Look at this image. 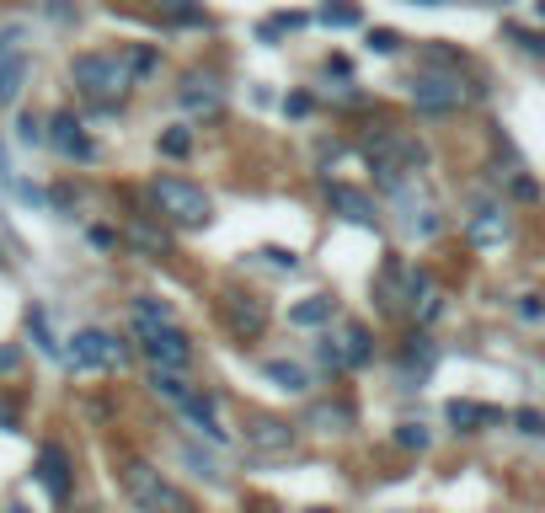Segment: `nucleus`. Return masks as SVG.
Wrapping results in <instances>:
<instances>
[{
	"instance_id": "obj_33",
	"label": "nucleus",
	"mask_w": 545,
	"mask_h": 513,
	"mask_svg": "<svg viewBox=\"0 0 545 513\" xmlns=\"http://www.w3.org/2000/svg\"><path fill=\"white\" fill-rule=\"evenodd\" d=\"M17 369H22V348L17 342H11V348L0 342V375H17Z\"/></svg>"
},
{
	"instance_id": "obj_30",
	"label": "nucleus",
	"mask_w": 545,
	"mask_h": 513,
	"mask_svg": "<svg viewBox=\"0 0 545 513\" xmlns=\"http://www.w3.org/2000/svg\"><path fill=\"white\" fill-rule=\"evenodd\" d=\"M369 49H375V54H396L401 38L391 33V27H375V33H369Z\"/></svg>"
},
{
	"instance_id": "obj_20",
	"label": "nucleus",
	"mask_w": 545,
	"mask_h": 513,
	"mask_svg": "<svg viewBox=\"0 0 545 513\" xmlns=\"http://www.w3.org/2000/svg\"><path fill=\"white\" fill-rule=\"evenodd\" d=\"M150 391L161 396V401H171V407H188L193 385L182 380V375H171V369H155V375H150Z\"/></svg>"
},
{
	"instance_id": "obj_1",
	"label": "nucleus",
	"mask_w": 545,
	"mask_h": 513,
	"mask_svg": "<svg viewBox=\"0 0 545 513\" xmlns=\"http://www.w3.org/2000/svg\"><path fill=\"white\" fill-rule=\"evenodd\" d=\"M118 476H123V492H129V503L139 513H198L193 497L182 487H171V481L155 471V465H145V460H123Z\"/></svg>"
},
{
	"instance_id": "obj_40",
	"label": "nucleus",
	"mask_w": 545,
	"mask_h": 513,
	"mask_svg": "<svg viewBox=\"0 0 545 513\" xmlns=\"http://www.w3.org/2000/svg\"><path fill=\"white\" fill-rule=\"evenodd\" d=\"M305 513H332V508H305Z\"/></svg>"
},
{
	"instance_id": "obj_29",
	"label": "nucleus",
	"mask_w": 545,
	"mask_h": 513,
	"mask_svg": "<svg viewBox=\"0 0 545 513\" xmlns=\"http://www.w3.org/2000/svg\"><path fill=\"white\" fill-rule=\"evenodd\" d=\"M155 65H161V54H155V49H129V70H134V81H139V75H150Z\"/></svg>"
},
{
	"instance_id": "obj_41",
	"label": "nucleus",
	"mask_w": 545,
	"mask_h": 513,
	"mask_svg": "<svg viewBox=\"0 0 545 513\" xmlns=\"http://www.w3.org/2000/svg\"><path fill=\"white\" fill-rule=\"evenodd\" d=\"M540 17H545V0H540Z\"/></svg>"
},
{
	"instance_id": "obj_19",
	"label": "nucleus",
	"mask_w": 545,
	"mask_h": 513,
	"mask_svg": "<svg viewBox=\"0 0 545 513\" xmlns=\"http://www.w3.org/2000/svg\"><path fill=\"white\" fill-rule=\"evenodd\" d=\"M332 316H337V300H332V294H310L305 305L289 310L294 326H321V321H332Z\"/></svg>"
},
{
	"instance_id": "obj_34",
	"label": "nucleus",
	"mask_w": 545,
	"mask_h": 513,
	"mask_svg": "<svg viewBox=\"0 0 545 513\" xmlns=\"http://www.w3.org/2000/svg\"><path fill=\"white\" fill-rule=\"evenodd\" d=\"M513 38H519L529 54H540V59H545V33H524V27H513Z\"/></svg>"
},
{
	"instance_id": "obj_9",
	"label": "nucleus",
	"mask_w": 545,
	"mask_h": 513,
	"mask_svg": "<svg viewBox=\"0 0 545 513\" xmlns=\"http://www.w3.org/2000/svg\"><path fill=\"white\" fill-rule=\"evenodd\" d=\"M33 476H38V487L54 497V503H70V487H75V476H70V455L59 444H43L38 449V465H33Z\"/></svg>"
},
{
	"instance_id": "obj_18",
	"label": "nucleus",
	"mask_w": 545,
	"mask_h": 513,
	"mask_svg": "<svg viewBox=\"0 0 545 513\" xmlns=\"http://www.w3.org/2000/svg\"><path fill=\"white\" fill-rule=\"evenodd\" d=\"M262 375H268L278 391H289V396H305L310 391V375L300 364H289V359H273V364H262Z\"/></svg>"
},
{
	"instance_id": "obj_13",
	"label": "nucleus",
	"mask_w": 545,
	"mask_h": 513,
	"mask_svg": "<svg viewBox=\"0 0 545 513\" xmlns=\"http://www.w3.org/2000/svg\"><path fill=\"white\" fill-rule=\"evenodd\" d=\"M305 428H316V433H348L353 428V407H348V401H310V407H305Z\"/></svg>"
},
{
	"instance_id": "obj_37",
	"label": "nucleus",
	"mask_w": 545,
	"mask_h": 513,
	"mask_svg": "<svg viewBox=\"0 0 545 513\" xmlns=\"http://www.w3.org/2000/svg\"><path fill=\"white\" fill-rule=\"evenodd\" d=\"M0 428H6V433H17V412H11L6 401H0Z\"/></svg>"
},
{
	"instance_id": "obj_7",
	"label": "nucleus",
	"mask_w": 545,
	"mask_h": 513,
	"mask_svg": "<svg viewBox=\"0 0 545 513\" xmlns=\"http://www.w3.org/2000/svg\"><path fill=\"white\" fill-rule=\"evenodd\" d=\"M139 342H145V353H150V364H155V369H171V375H182V369L193 364V342H188V332H182L177 321L139 332Z\"/></svg>"
},
{
	"instance_id": "obj_11",
	"label": "nucleus",
	"mask_w": 545,
	"mask_h": 513,
	"mask_svg": "<svg viewBox=\"0 0 545 513\" xmlns=\"http://www.w3.org/2000/svg\"><path fill=\"white\" fill-rule=\"evenodd\" d=\"M246 449L284 455V449H294V423H284V417H246Z\"/></svg>"
},
{
	"instance_id": "obj_35",
	"label": "nucleus",
	"mask_w": 545,
	"mask_h": 513,
	"mask_svg": "<svg viewBox=\"0 0 545 513\" xmlns=\"http://www.w3.org/2000/svg\"><path fill=\"white\" fill-rule=\"evenodd\" d=\"M182 455H188V465H193L198 476H220V465H214V460H204L198 449H182Z\"/></svg>"
},
{
	"instance_id": "obj_32",
	"label": "nucleus",
	"mask_w": 545,
	"mask_h": 513,
	"mask_svg": "<svg viewBox=\"0 0 545 513\" xmlns=\"http://www.w3.org/2000/svg\"><path fill=\"white\" fill-rule=\"evenodd\" d=\"M262 257H268L273 268H289V273L300 268V257H294V252H284V246H262Z\"/></svg>"
},
{
	"instance_id": "obj_28",
	"label": "nucleus",
	"mask_w": 545,
	"mask_h": 513,
	"mask_svg": "<svg viewBox=\"0 0 545 513\" xmlns=\"http://www.w3.org/2000/svg\"><path fill=\"white\" fill-rule=\"evenodd\" d=\"M17 139L22 145H49V129H43L38 118H17Z\"/></svg>"
},
{
	"instance_id": "obj_24",
	"label": "nucleus",
	"mask_w": 545,
	"mask_h": 513,
	"mask_svg": "<svg viewBox=\"0 0 545 513\" xmlns=\"http://www.w3.org/2000/svg\"><path fill=\"white\" fill-rule=\"evenodd\" d=\"M396 444H401V449H417V455H423V449L433 444V433H428L423 423H401V428H396Z\"/></svg>"
},
{
	"instance_id": "obj_3",
	"label": "nucleus",
	"mask_w": 545,
	"mask_h": 513,
	"mask_svg": "<svg viewBox=\"0 0 545 513\" xmlns=\"http://www.w3.org/2000/svg\"><path fill=\"white\" fill-rule=\"evenodd\" d=\"M150 198H155V209H161L171 225H182V230H198V225L214 220V198L198 188V182H188V177H155Z\"/></svg>"
},
{
	"instance_id": "obj_23",
	"label": "nucleus",
	"mask_w": 545,
	"mask_h": 513,
	"mask_svg": "<svg viewBox=\"0 0 545 513\" xmlns=\"http://www.w3.org/2000/svg\"><path fill=\"white\" fill-rule=\"evenodd\" d=\"M155 6H161V11H171V17H177L182 27H204V22H209L198 6H188V0H155Z\"/></svg>"
},
{
	"instance_id": "obj_12",
	"label": "nucleus",
	"mask_w": 545,
	"mask_h": 513,
	"mask_svg": "<svg viewBox=\"0 0 545 513\" xmlns=\"http://www.w3.org/2000/svg\"><path fill=\"white\" fill-rule=\"evenodd\" d=\"M326 198H332V209H337L348 225H375V220H380L375 204H369L358 188H348V182H326Z\"/></svg>"
},
{
	"instance_id": "obj_39",
	"label": "nucleus",
	"mask_w": 545,
	"mask_h": 513,
	"mask_svg": "<svg viewBox=\"0 0 545 513\" xmlns=\"http://www.w3.org/2000/svg\"><path fill=\"white\" fill-rule=\"evenodd\" d=\"M412 6H444V0H412Z\"/></svg>"
},
{
	"instance_id": "obj_10",
	"label": "nucleus",
	"mask_w": 545,
	"mask_h": 513,
	"mask_svg": "<svg viewBox=\"0 0 545 513\" xmlns=\"http://www.w3.org/2000/svg\"><path fill=\"white\" fill-rule=\"evenodd\" d=\"M49 145L59 155H70V161H97V145H91V134L81 129V118L75 113H54L49 118Z\"/></svg>"
},
{
	"instance_id": "obj_26",
	"label": "nucleus",
	"mask_w": 545,
	"mask_h": 513,
	"mask_svg": "<svg viewBox=\"0 0 545 513\" xmlns=\"http://www.w3.org/2000/svg\"><path fill=\"white\" fill-rule=\"evenodd\" d=\"M513 428H519L524 439H540V433H545V417H540L535 407H519V412H513Z\"/></svg>"
},
{
	"instance_id": "obj_14",
	"label": "nucleus",
	"mask_w": 545,
	"mask_h": 513,
	"mask_svg": "<svg viewBox=\"0 0 545 513\" xmlns=\"http://www.w3.org/2000/svg\"><path fill=\"white\" fill-rule=\"evenodd\" d=\"M444 417L455 423V433H481V428L503 423V412H497V407H476V401H449Z\"/></svg>"
},
{
	"instance_id": "obj_22",
	"label": "nucleus",
	"mask_w": 545,
	"mask_h": 513,
	"mask_svg": "<svg viewBox=\"0 0 545 513\" xmlns=\"http://www.w3.org/2000/svg\"><path fill=\"white\" fill-rule=\"evenodd\" d=\"M503 236H508V220L497 209H481L476 220H471V241L476 246H492V241H503Z\"/></svg>"
},
{
	"instance_id": "obj_21",
	"label": "nucleus",
	"mask_w": 545,
	"mask_h": 513,
	"mask_svg": "<svg viewBox=\"0 0 545 513\" xmlns=\"http://www.w3.org/2000/svg\"><path fill=\"white\" fill-rule=\"evenodd\" d=\"M27 332H33V342H38V348L43 353H49V359H65V348H59V337L49 332V310H27Z\"/></svg>"
},
{
	"instance_id": "obj_15",
	"label": "nucleus",
	"mask_w": 545,
	"mask_h": 513,
	"mask_svg": "<svg viewBox=\"0 0 545 513\" xmlns=\"http://www.w3.org/2000/svg\"><path fill=\"white\" fill-rule=\"evenodd\" d=\"M182 107H193V113H220V102H225V91L209 81V75H188V81H182Z\"/></svg>"
},
{
	"instance_id": "obj_36",
	"label": "nucleus",
	"mask_w": 545,
	"mask_h": 513,
	"mask_svg": "<svg viewBox=\"0 0 545 513\" xmlns=\"http://www.w3.org/2000/svg\"><path fill=\"white\" fill-rule=\"evenodd\" d=\"M11 193H17V198H22V204H43V193L33 188V182H11Z\"/></svg>"
},
{
	"instance_id": "obj_31",
	"label": "nucleus",
	"mask_w": 545,
	"mask_h": 513,
	"mask_svg": "<svg viewBox=\"0 0 545 513\" xmlns=\"http://www.w3.org/2000/svg\"><path fill=\"white\" fill-rule=\"evenodd\" d=\"M519 321H545V300H540V294H519Z\"/></svg>"
},
{
	"instance_id": "obj_16",
	"label": "nucleus",
	"mask_w": 545,
	"mask_h": 513,
	"mask_svg": "<svg viewBox=\"0 0 545 513\" xmlns=\"http://www.w3.org/2000/svg\"><path fill=\"white\" fill-rule=\"evenodd\" d=\"M182 412L193 417V428L204 433L209 444H230V433L220 428V412H214V396H198V391H193V396H188V407H182Z\"/></svg>"
},
{
	"instance_id": "obj_25",
	"label": "nucleus",
	"mask_w": 545,
	"mask_h": 513,
	"mask_svg": "<svg viewBox=\"0 0 545 513\" xmlns=\"http://www.w3.org/2000/svg\"><path fill=\"white\" fill-rule=\"evenodd\" d=\"M188 150H193V134L188 129H166L161 134V155H171V161H182Z\"/></svg>"
},
{
	"instance_id": "obj_17",
	"label": "nucleus",
	"mask_w": 545,
	"mask_h": 513,
	"mask_svg": "<svg viewBox=\"0 0 545 513\" xmlns=\"http://www.w3.org/2000/svg\"><path fill=\"white\" fill-rule=\"evenodd\" d=\"M230 326H236L241 337H257L262 326H268V305L252 300V294H246V300H230Z\"/></svg>"
},
{
	"instance_id": "obj_4",
	"label": "nucleus",
	"mask_w": 545,
	"mask_h": 513,
	"mask_svg": "<svg viewBox=\"0 0 545 513\" xmlns=\"http://www.w3.org/2000/svg\"><path fill=\"white\" fill-rule=\"evenodd\" d=\"M369 359H375V337H369V326L348 321L342 332L321 337V364L332 369V375H342V369H364Z\"/></svg>"
},
{
	"instance_id": "obj_5",
	"label": "nucleus",
	"mask_w": 545,
	"mask_h": 513,
	"mask_svg": "<svg viewBox=\"0 0 545 513\" xmlns=\"http://www.w3.org/2000/svg\"><path fill=\"white\" fill-rule=\"evenodd\" d=\"M65 364L75 369V375H97V369H118V364H123V342H118V337H107V332H97V326H86V332H75V337H70Z\"/></svg>"
},
{
	"instance_id": "obj_6",
	"label": "nucleus",
	"mask_w": 545,
	"mask_h": 513,
	"mask_svg": "<svg viewBox=\"0 0 545 513\" xmlns=\"http://www.w3.org/2000/svg\"><path fill=\"white\" fill-rule=\"evenodd\" d=\"M412 102H417V113H455V107L471 102V86H465L460 75L423 70V75L412 81Z\"/></svg>"
},
{
	"instance_id": "obj_27",
	"label": "nucleus",
	"mask_w": 545,
	"mask_h": 513,
	"mask_svg": "<svg viewBox=\"0 0 545 513\" xmlns=\"http://www.w3.org/2000/svg\"><path fill=\"white\" fill-rule=\"evenodd\" d=\"M321 22H326V27H358V6H332V0H326V6H321Z\"/></svg>"
},
{
	"instance_id": "obj_38",
	"label": "nucleus",
	"mask_w": 545,
	"mask_h": 513,
	"mask_svg": "<svg viewBox=\"0 0 545 513\" xmlns=\"http://www.w3.org/2000/svg\"><path fill=\"white\" fill-rule=\"evenodd\" d=\"M6 513H33V508H27V503H11V508H6Z\"/></svg>"
},
{
	"instance_id": "obj_8",
	"label": "nucleus",
	"mask_w": 545,
	"mask_h": 513,
	"mask_svg": "<svg viewBox=\"0 0 545 513\" xmlns=\"http://www.w3.org/2000/svg\"><path fill=\"white\" fill-rule=\"evenodd\" d=\"M27 86V43H22V27H6L0 33V107H17Z\"/></svg>"
},
{
	"instance_id": "obj_2",
	"label": "nucleus",
	"mask_w": 545,
	"mask_h": 513,
	"mask_svg": "<svg viewBox=\"0 0 545 513\" xmlns=\"http://www.w3.org/2000/svg\"><path fill=\"white\" fill-rule=\"evenodd\" d=\"M70 81L81 86V97L113 107L123 91L134 86V70H129V54H75Z\"/></svg>"
}]
</instances>
